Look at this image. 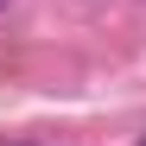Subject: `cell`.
Segmentation results:
<instances>
[{
  "instance_id": "cell-1",
  "label": "cell",
  "mask_w": 146,
  "mask_h": 146,
  "mask_svg": "<svg viewBox=\"0 0 146 146\" xmlns=\"http://www.w3.org/2000/svg\"><path fill=\"white\" fill-rule=\"evenodd\" d=\"M0 7H7V0H0Z\"/></svg>"
},
{
  "instance_id": "cell-2",
  "label": "cell",
  "mask_w": 146,
  "mask_h": 146,
  "mask_svg": "<svg viewBox=\"0 0 146 146\" xmlns=\"http://www.w3.org/2000/svg\"><path fill=\"white\" fill-rule=\"evenodd\" d=\"M140 146H146V140H140Z\"/></svg>"
}]
</instances>
